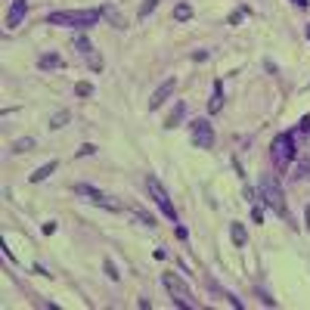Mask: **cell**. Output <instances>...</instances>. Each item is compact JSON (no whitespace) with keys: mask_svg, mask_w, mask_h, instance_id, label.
Returning <instances> with one entry per match:
<instances>
[{"mask_svg":"<svg viewBox=\"0 0 310 310\" xmlns=\"http://www.w3.org/2000/svg\"><path fill=\"white\" fill-rule=\"evenodd\" d=\"M102 19V7L99 10H56V13H50L47 16V22L50 25H62V28H90V25H96Z\"/></svg>","mask_w":310,"mask_h":310,"instance_id":"1","label":"cell"},{"mask_svg":"<svg viewBox=\"0 0 310 310\" xmlns=\"http://www.w3.org/2000/svg\"><path fill=\"white\" fill-rule=\"evenodd\" d=\"M258 195H261V202H264L267 208H273L279 217H285V221H288V208H285V198H282V189H279L276 174H264V177H261Z\"/></svg>","mask_w":310,"mask_h":310,"instance_id":"2","label":"cell"},{"mask_svg":"<svg viewBox=\"0 0 310 310\" xmlns=\"http://www.w3.org/2000/svg\"><path fill=\"white\" fill-rule=\"evenodd\" d=\"M161 285L168 288V295L174 298V304L177 307H189V310H195L198 307V301L192 298V291L186 288V282L177 276V273H165V276H161Z\"/></svg>","mask_w":310,"mask_h":310,"instance_id":"3","label":"cell"},{"mask_svg":"<svg viewBox=\"0 0 310 310\" xmlns=\"http://www.w3.org/2000/svg\"><path fill=\"white\" fill-rule=\"evenodd\" d=\"M295 158V137L291 134H279L276 140L270 143V161L276 171H285V165Z\"/></svg>","mask_w":310,"mask_h":310,"instance_id":"4","label":"cell"},{"mask_svg":"<svg viewBox=\"0 0 310 310\" xmlns=\"http://www.w3.org/2000/svg\"><path fill=\"white\" fill-rule=\"evenodd\" d=\"M146 189H149L152 202H155V205L161 208V214H165L168 221H174V224H177V208L171 205V195H168V189H165V186L158 183V177H152V174L146 177Z\"/></svg>","mask_w":310,"mask_h":310,"instance_id":"5","label":"cell"},{"mask_svg":"<svg viewBox=\"0 0 310 310\" xmlns=\"http://www.w3.org/2000/svg\"><path fill=\"white\" fill-rule=\"evenodd\" d=\"M75 192H78V195H84L87 202H93V205L106 208V211H121V205L115 202V198H109L106 192H99L96 186H90V183H75Z\"/></svg>","mask_w":310,"mask_h":310,"instance_id":"6","label":"cell"},{"mask_svg":"<svg viewBox=\"0 0 310 310\" xmlns=\"http://www.w3.org/2000/svg\"><path fill=\"white\" fill-rule=\"evenodd\" d=\"M189 134H192L195 149H211V146H214V127H211L208 118H195L189 124Z\"/></svg>","mask_w":310,"mask_h":310,"instance_id":"7","label":"cell"},{"mask_svg":"<svg viewBox=\"0 0 310 310\" xmlns=\"http://www.w3.org/2000/svg\"><path fill=\"white\" fill-rule=\"evenodd\" d=\"M174 90H177V78H168V81H165V84H161V87L155 90V93L149 96V109H158L161 102H165V99L174 93Z\"/></svg>","mask_w":310,"mask_h":310,"instance_id":"8","label":"cell"},{"mask_svg":"<svg viewBox=\"0 0 310 310\" xmlns=\"http://www.w3.org/2000/svg\"><path fill=\"white\" fill-rule=\"evenodd\" d=\"M25 13H28V0H13V7H10V13H7V25H10V28L22 25Z\"/></svg>","mask_w":310,"mask_h":310,"instance_id":"9","label":"cell"},{"mask_svg":"<svg viewBox=\"0 0 310 310\" xmlns=\"http://www.w3.org/2000/svg\"><path fill=\"white\" fill-rule=\"evenodd\" d=\"M183 115H186V102L180 99L174 109H171V115H168V121H165V127L168 131H174V127H180V121H183Z\"/></svg>","mask_w":310,"mask_h":310,"instance_id":"10","label":"cell"},{"mask_svg":"<svg viewBox=\"0 0 310 310\" xmlns=\"http://www.w3.org/2000/svg\"><path fill=\"white\" fill-rule=\"evenodd\" d=\"M102 16H106V19L112 22V25H115L118 31H124V28H127V19H124V16H121V13H118V10H115L112 4H106V7H102Z\"/></svg>","mask_w":310,"mask_h":310,"instance_id":"11","label":"cell"},{"mask_svg":"<svg viewBox=\"0 0 310 310\" xmlns=\"http://www.w3.org/2000/svg\"><path fill=\"white\" fill-rule=\"evenodd\" d=\"M221 109H224V84H221V81H214V96L208 99V112H211V115H217Z\"/></svg>","mask_w":310,"mask_h":310,"instance_id":"12","label":"cell"},{"mask_svg":"<svg viewBox=\"0 0 310 310\" xmlns=\"http://www.w3.org/2000/svg\"><path fill=\"white\" fill-rule=\"evenodd\" d=\"M38 68H41V71H53V68H62V56H59V53H44V56L38 59Z\"/></svg>","mask_w":310,"mask_h":310,"instance_id":"13","label":"cell"},{"mask_svg":"<svg viewBox=\"0 0 310 310\" xmlns=\"http://www.w3.org/2000/svg\"><path fill=\"white\" fill-rule=\"evenodd\" d=\"M10 149H13L16 155L31 152V149H38V140H34V137H19V140H13V146H10Z\"/></svg>","mask_w":310,"mask_h":310,"instance_id":"14","label":"cell"},{"mask_svg":"<svg viewBox=\"0 0 310 310\" xmlns=\"http://www.w3.org/2000/svg\"><path fill=\"white\" fill-rule=\"evenodd\" d=\"M56 168H59V161H56V158H53V161H47V165H41L38 171L31 174V183H44V180H47L53 171H56Z\"/></svg>","mask_w":310,"mask_h":310,"instance_id":"15","label":"cell"},{"mask_svg":"<svg viewBox=\"0 0 310 310\" xmlns=\"http://www.w3.org/2000/svg\"><path fill=\"white\" fill-rule=\"evenodd\" d=\"M230 239L236 242V245H245L248 242V233H245V227L236 221V224H230Z\"/></svg>","mask_w":310,"mask_h":310,"instance_id":"16","label":"cell"},{"mask_svg":"<svg viewBox=\"0 0 310 310\" xmlns=\"http://www.w3.org/2000/svg\"><path fill=\"white\" fill-rule=\"evenodd\" d=\"M71 44H75V50L81 53V56H87V53H93V44H90V38H87V34H75V41H71Z\"/></svg>","mask_w":310,"mask_h":310,"instance_id":"17","label":"cell"},{"mask_svg":"<svg viewBox=\"0 0 310 310\" xmlns=\"http://www.w3.org/2000/svg\"><path fill=\"white\" fill-rule=\"evenodd\" d=\"M68 121H71V112H65V109H62V112H56V115L50 118V127H53V131H62Z\"/></svg>","mask_w":310,"mask_h":310,"instance_id":"18","label":"cell"},{"mask_svg":"<svg viewBox=\"0 0 310 310\" xmlns=\"http://www.w3.org/2000/svg\"><path fill=\"white\" fill-rule=\"evenodd\" d=\"M174 19H177V22H189V19H192V7H189V4H177V7H174Z\"/></svg>","mask_w":310,"mask_h":310,"instance_id":"19","label":"cell"},{"mask_svg":"<svg viewBox=\"0 0 310 310\" xmlns=\"http://www.w3.org/2000/svg\"><path fill=\"white\" fill-rule=\"evenodd\" d=\"M134 221H140L143 227H158V224H155V217H152L149 211H143V208H137V211H134Z\"/></svg>","mask_w":310,"mask_h":310,"instance_id":"20","label":"cell"},{"mask_svg":"<svg viewBox=\"0 0 310 310\" xmlns=\"http://www.w3.org/2000/svg\"><path fill=\"white\" fill-rule=\"evenodd\" d=\"M161 4V0H143V7L137 10V16H140V19H146V16H152V10Z\"/></svg>","mask_w":310,"mask_h":310,"instance_id":"21","label":"cell"},{"mask_svg":"<svg viewBox=\"0 0 310 310\" xmlns=\"http://www.w3.org/2000/svg\"><path fill=\"white\" fill-rule=\"evenodd\" d=\"M75 93L78 96H93V84H90V81H78L75 84Z\"/></svg>","mask_w":310,"mask_h":310,"instance_id":"22","label":"cell"},{"mask_svg":"<svg viewBox=\"0 0 310 310\" xmlns=\"http://www.w3.org/2000/svg\"><path fill=\"white\" fill-rule=\"evenodd\" d=\"M87 62H90V68H93V71H102V56H99L96 50H93V53H87Z\"/></svg>","mask_w":310,"mask_h":310,"instance_id":"23","label":"cell"},{"mask_svg":"<svg viewBox=\"0 0 310 310\" xmlns=\"http://www.w3.org/2000/svg\"><path fill=\"white\" fill-rule=\"evenodd\" d=\"M102 270H106V276L112 279V282H118V276H121V273H118V267H115L112 261H106V264H102Z\"/></svg>","mask_w":310,"mask_h":310,"instance_id":"24","label":"cell"},{"mask_svg":"<svg viewBox=\"0 0 310 310\" xmlns=\"http://www.w3.org/2000/svg\"><path fill=\"white\" fill-rule=\"evenodd\" d=\"M251 221L254 224H264V205H251Z\"/></svg>","mask_w":310,"mask_h":310,"instance_id":"25","label":"cell"},{"mask_svg":"<svg viewBox=\"0 0 310 310\" xmlns=\"http://www.w3.org/2000/svg\"><path fill=\"white\" fill-rule=\"evenodd\" d=\"M93 152H96V146H90V143H84V146H81V149H78L75 155H78V158H84V155H93Z\"/></svg>","mask_w":310,"mask_h":310,"instance_id":"26","label":"cell"},{"mask_svg":"<svg viewBox=\"0 0 310 310\" xmlns=\"http://www.w3.org/2000/svg\"><path fill=\"white\" fill-rule=\"evenodd\" d=\"M192 59H195V62H205V59H208V50H195Z\"/></svg>","mask_w":310,"mask_h":310,"instance_id":"27","label":"cell"},{"mask_svg":"<svg viewBox=\"0 0 310 310\" xmlns=\"http://www.w3.org/2000/svg\"><path fill=\"white\" fill-rule=\"evenodd\" d=\"M227 22H230V25H239V22H242V13H230Z\"/></svg>","mask_w":310,"mask_h":310,"instance_id":"28","label":"cell"},{"mask_svg":"<svg viewBox=\"0 0 310 310\" xmlns=\"http://www.w3.org/2000/svg\"><path fill=\"white\" fill-rule=\"evenodd\" d=\"M298 177H310V161H304V165L298 168Z\"/></svg>","mask_w":310,"mask_h":310,"instance_id":"29","label":"cell"},{"mask_svg":"<svg viewBox=\"0 0 310 310\" xmlns=\"http://www.w3.org/2000/svg\"><path fill=\"white\" fill-rule=\"evenodd\" d=\"M298 127H301L304 134H310V115H307V118H301V124H298Z\"/></svg>","mask_w":310,"mask_h":310,"instance_id":"30","label":"cell"},{"mask_svg":"<svg viewBox=\"0 0 310 310\" xmlns=\"http://www.w3.org/2000/svg\"><path fill=\"white\" fill-rule=\"evenodd\" d=\"M44 233H47V236H53V233H56V224H53V221H50V224H44Z\"/></svg>","mask_w":310,"mask_h":310,"instance_id":"31","label":"cell"},{"mask_svg":"<svg viewBox=\"0 0 310 310\" xmlns=\"http://www.w3.org/2000/svg\"><path fill=\"white\" fill-rule=\"evenodd\" d=\"M295 7H301V10H307V7H310V0H295Z\"/></svg>","mask_w":310,"mask_h":310,"instance_id":"32","label":"cell"},{"mask_svg":"<svg viewBox=\"0 0 310 310\" xmlns=\"http://www.w3.org/2000/svg\"><path fill=\"white\" fill-rule=\"evenodd\" d=\"M304 224H307V230H310V205H307V211H304Z\"/></svg>","mask_w":310,"mask_h":310,"instance_id":"33","label":"cell"},{"mask_svg":"<svg viewBox=\"0 0 310 310\" xmlns=\"http://www.w3.org/2000/svg\"><path fill=\"white\" fill-rule=\"evenodd\" d=\"M307 41H310V25H307Z\"/></svg>","mask_w":310,"mask_h":310,"instance_id":"34","label":"cell"}]
</instances>
